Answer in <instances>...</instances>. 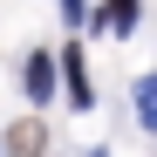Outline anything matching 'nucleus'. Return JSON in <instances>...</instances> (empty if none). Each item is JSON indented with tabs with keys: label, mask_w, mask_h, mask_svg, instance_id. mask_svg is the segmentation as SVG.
Listing matches in <instances>:
<instances>
[{
	"label": "nucleus",
	"mask_w": 157,
	"mask_h": 157,
	"mask_svg": "<svg viewBox=\"0 0 157 157\" xmlns=\"http://www.w3.org/2000/svg\"><path fill=\"white\" fill-rule=\"evenodd\" d=\"M62 14H68V21H82V0H62Z\"/></svg>",
	"instance_id": "obj_6"
},
{
	"label": "nucleus",
	"mask_w": 157,
	"mask_h": 157,
	"mask_svg": "<svg viewBox=\"0 0 157 157\" xmlns=\"http://www.w3.org/2000/svg\"><path fill=\"white\" fill-rule=\"evenodd\" d=\"M28 96L34 102L55 96V55H28Z\"/></svg>",
	"instance_id": "obj_3"
},
{
	"label": "nucleus",
	"mask_w": 157,
	"mask_h": 157,
	"mask_svg": "<svg viewBox=\"0 0 157 157\" xmlns=\"http://www.w3.org/2000/svg\"><path fill=\"white\" fill-rule=\"evenodd\" d=\"M62 68H68V102H75V109H89V68H82V48H62Z\"/></svg>",
	"instance_id": "obj_1"
},
{
	"label": "nucleus",
	"mask_w": 157,
	"mask_h": 157,
	"mask_svg": "<svg viewBox=\"0 0 157 157\" xmlns=\"http://www.w3.org/2000/svg\"><path fill=\"white\" fill-rule=\"evenodd\" d=\"M137 116L157 130V75H150V82H137Z\"/></svg>",
	"instance_id": "obj_5"
},
{
	"label": "nucleus",
	"mask_w": 157,
	"mask_h": 157,
	"mask_svg": "<svg viewBox=\"0 0 157 157\" xmlns=\"http://www.w3.org/2000/svg\"><path fill=\"white\" fill-rule=\"evenodd\" d=\"M41 150H48V130L41 123H14L7 130V157H41Z\"/></svg>",
	"instance_id": "obj_2"
},
{
	"label": "nucleus",
	"mask_w": 157,
	"mask_h": 157,
	"mask_svg": "<svg viewBox=\"0 0 157 157\" xmlns=\"http://www.w3.org/2000/svg\"><path fill=\"white\" fill-rule=\"evenodd\" d=\"M96 28L102 34H130V28H137V0H109V7L96 14Z\"/></svg>",
	"instance_id": "obj_4"
}]
</instances>
